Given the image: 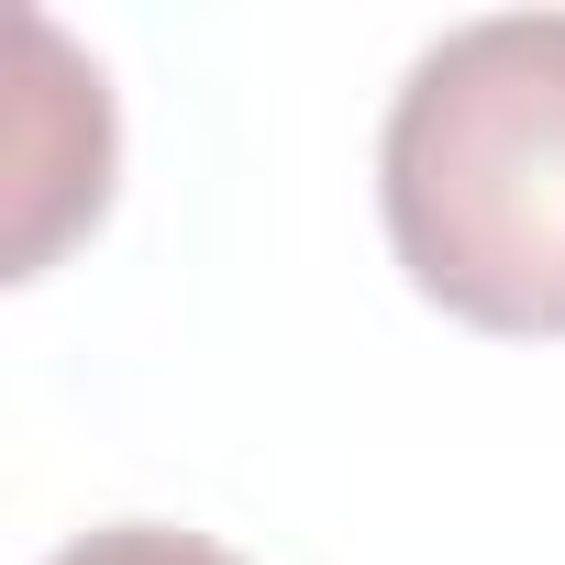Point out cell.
<instances>
[{
  "label": "cell",
  "instance_id": "obj_1",
  "mask_svg": "<svg viewBox=\"0 0 565 565\" xmlns=\"http://www.w3.org/2000/svg\"><path fill=\"white\" fill-rule=\"evenodd\" d=\"M377 211L433 311L565 333V12H477L411 56Z\"/></svg>",
  "mask_w": 565,
  "mask_h": 565
},
{
  "label": "cell",
  "instance_id": "obj_2",
  "mask_svg": "<svg viewBox=\"0 0 565 565\" xmlns=\"http://www.w3.org/2000/svg\"><path fill=\"white\" fill-rule=\"evenodd\" d=\"M56 565H244V554H222L211 532H178V521H111V532H78Z\"/></svg>",
  "mask_w": 565,
  "mask_h": 565
}]
</instances>
